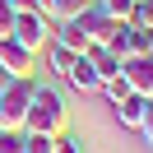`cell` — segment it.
<instances>
[{"instance_id": "obj_1", "label": "cell", "mask_w": 153, "mask_h": 153, "mask_svg": "<svg viewBox=\"0 0 153 153\" xmlns=\"http://www.w3.org/2000/svg\"><path fill=\"white\" fill-rule=\"evenodd\" d=\"M23 130H42V134H65V97L47 84H33L28 97V121Z\"/></svg>"}, {"instance_id": "obj_2", "label": "cell", "mask_w": 153, "mask_h": 153, "mask_svg": "<svg viewBox=\"0 0 153 153\" xmlns=\"http://www.w3.org/2000/svg\"><path fill=\"white\" fill-rule=\"evenodd\" d=\"M28 97H33V79H5V88H0V130H23Z\"/></svg>"}, {"instance_id": "obj_3", "label": "cell", "mask_w": 153, "mask_h": 153, "mask_svg": "<svg viewBox=\"0 0 153 153\" xmlns=\"http://www.w3.org/2000/svg\"><path fill=\"white\" fill-rule=\"evenodd\" d=\"M51 37H56V28H51V19H42V14H19V19H14V33H10V42H19L33 56H37Z\"/></svg>"}, {"instance_id": "obj_4", "label": "cell", "mask_w": 153, "mask_h": 153, "mask_svg": "<svg viewBox=\"0 0 153 153\" xmlns=\"http://www.w3.org/2000/svg\"><path fill=\"white\" fill-rule=\"evenodd\" d=\"M33 65H37L33 51H23L19 42H10V37H0V74L5 79H33Z\"/></svg>"}, {"instance_id": "obj_5", "label": "cell", "mask_w": 153, "mask_h": 153, "mask_svg": "<svg viewBox=\"0 0 153 153\" xmlns=\"http://www.w3.org/2000/svg\"><path fill=\"white\" fill-rule=\"evenodd\" d=\"M121 79L130 84V93L153 97V56H130V60H121Z\"/></svg>"}, {"instance_id": "obj_6", "label": "cell", "mask_w": 153, "mask_h": 153, "mask_svg": "<svg viewBox=\"0 0 153 153\" xmlns=\"http://www.w3.org/2000/svg\"><path fill=\"white\" fill-rule=\"evenodd\" d=\"M51 42L70 47L74 56H88V51H93V42H88V28H84V19H70V23H60V33H56Z\"/></svg>"}, {"instance_id": "obj_7", "label": "cell", "mask_w": 153, "mask_h": 153, "mask_svg": "<svg viewBox=\"0 0 153 153\" xmlns=\"http://www.w3.org/2000/svg\"><path fill=\"white\" fill-rule=\"evenodd\" d=\"M70 88H74V93H102V79H97V70L88 65V56H79L74 65H70Z\"/></svg>"}, {"instance_id": "obj_8", "label": "cell", "mask_w": 153, "mask_h": 153, "mask_svg": "<svg viewBox=\"0 0 153 153\" xmlns=\"http://www.w3.org/2000/svg\"><path fill=\"white\" fill-rule=\"evenodd\" d=\"M144 102H149V97H139V93H130V97H121V102H116V121H121V130H139Z\"/></svg>"}, {"instance_id": "obj_9", "label": "cell", "mask_w": 153, "mask_h": 153, "mask_svg": "<svg viewBox=\"0 0 153 153\" xmlns=\"http://www.w3.org/2000/svg\"><path fill=\"white\" fill-rule=\"evenodd\" d=\"M88 65L97 70V79H121V56H116V51H107V47H93L88 51Z\"/></svg>"}, {"instance_id": "obj_10", "label": "cell", "mask_w": 153, "mask_h": 153, "mask_svg": "<svg viewBox=\"0 0 153 153\" xmlns=\"http://www.w3.org/2000/svg\"><path fill=\"white\" fill-rule=\"evenodd\" d=\"M88 5H93V0H47V19L51 23H70V19H79Z\"/></svg>"}, {"instance_id": "obj_11", "label": "cell", "mask_w": 153, "mask_h": 153, "mask_svg": "<svg viewBox=\"0 0 153 153\" xmlns=\"http://www.w3.org/2000/svg\"><path fill=\"white\" fill-rule=\"evenodd\" d=\"M74 60H79V56H74L70 47H60V42H47V65H51V74H60V79H65Z\"/></svg>"}, {"instance_id": "obj_12", "label": "cell", "mask_w": 153, "mask_h": 153, "mask_svg": "<svg viewBox=\"0 0 153 153\" xmlns=\"http://www.w3.org/2000/svg\"><path fill=\"white\" fill-rule=\"evenodd\" d=\"M149 51H153V33L125 28V60H130V56H149Z\"/></svg>"}, {"instance_id": "obj_13", "label": "cell", "mask_w": 153, "mask_h": 153, "mask_svg": "<svg viewBox=\"0 0 153 153\" xmlns=\"http://www.w3.org/2000/svg\"><path fill=\"white\" fill-rule=\"evenodd\" d=\"M56 149V134H42V130H23V153H51Z\"/></svg>"}, {"instance_id": "obj_14", "label": "cell", "mask_w": 153, "mask_h": 153, "mask_svg": "<svg viewBox=\"0 0 153 153\" xmlns=\"http://www.w3.org/2000/svg\"><path fill=\"white\" fill-rule=\"evenodd\" d=\"M130 28L153 33V0H134V10H130Z\"/></svg>"}, {"instance_id": "obj_15", "label": "cell", "mask_w": 153, "mask_h": 153, "mask_svg": "<svg viewBox=\"0 0 153 153\" xmlns=\"http://www.w3.org/2000/svg\"><path fill=\"white\" fill-rule=\"evenodd\" d=\"M97 10H102V14H111V19H121V23H130L134 0H97Z\"/></svg>"}, {"instance_id": "obj_16", "label": "cell", "mask_w": 153, "mask_h": 153, "mask_svg": "<svg viewBox=\"0 0 153 153\" xmlns=\"http://www.w3.org/2000/svg\"><path fill=\"white\" fill-rule=\"evenodd\" d=\"M102 93H107V102H121V97H130V84H125V79H107V84H102Z\"/></svg>"}, {"instance_id": "obj_17", "label": "cell", "mask_w": 153, "mask_h": 153, "mask_svg": "<svg viewBox=\"0 0 153 153\" xmlns=\"http://www.w3.org/2000/svg\"><path fill=\"white\" fill-rule=\"evenodd\" d=\"M0 153H23V130H0Z\"/></svg>"}, {"instance_id": "obj_18", "label": "cell", "mask_w": 153, "mask_h": 153, "mask_svg": "<svg viewBox=\"0 0 153 153\" xmlns=\"http://www.w3.org/2000/svg\"><path fill=\"white\" fill-rule=\"evenodd\" d=\"M51 153H84V139H74V134H56V149Z\"/></svg>"}, {"instance_id": "obj_19", "label": "cell", "mask_w": 153, "mask_h": 153, "mask_svg": "<svg viewBox=\"0 0 153 153\" xmlns=\"http://www.w3.org/2000/svg\"><path fill=\"white\" fill-rule=\"evenodd\" d=\"M14 19H19V14L10 10V0H0V37H10V33H14Z\"/></svg>"}, {"instance_id": "obj_20", "label": "cell", "mask_w": 153, "mask_h": 153, "mask_svg": "<svg viewBox=\"0 0 153 153\" xmlns=\"http://www.w3.org/2000/svg\"><path fill=\"white\" fill-rule=\"evenodd\" d=\"M139 134H144V144H153V97L144 102V121H139Z\"/></svg>"}, {"instance_id": "obj_21", "label": "cell", "mask_w": 153, "mask_h": 153, "mask_svg": "<svg viewBox=\"0 0 153 153\" xmlns=\"http://www.w3.org/2000/svg\"><path fill=\"white\" fill-rule=\"evenodd\" d=\"M14 14H42V0H10Z\"/></svg>"}, {"instance_id": "obj_22", "label": "cell", "mask_w": 153, "mask_h": 153, "mask_svg": "<svg viewBox=\"0 0 153 153\" xmlns=\"http://www.w3.org/2000/svg\"><path fill=\"white\" fill-rule=\"evenodd\" d=\"M149 56H153V51H149Z\"/></svg>"}]
</instances>
